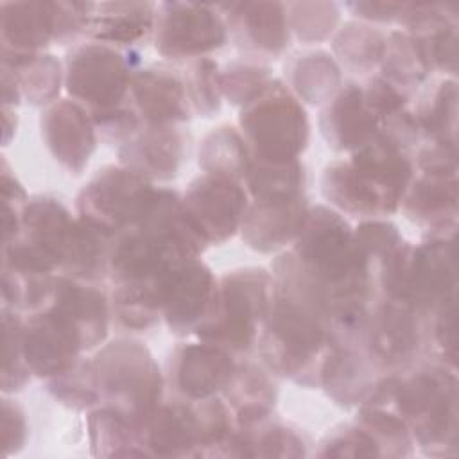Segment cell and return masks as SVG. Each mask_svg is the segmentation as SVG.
<instances>
[{
	"instance_id": "cell-6",
	"label": "cell",
	"mask_w": 459,
	"mask_h": 459,
	"mask_svg": "<svg viewBox=\"0 0 459 459\" xmlns=\"http://www.w3.org/2000/svg\"><path fill=\"white\" fill-rule=\"evenodd\" d=\"M238 129L253 160L281 163L301 160L312 127L305 104L274 77L258 99L240 109Z\"/></svg>"
},
{
	"instance_id": "cell-38",
	"label": "cell",
	"mask_w": 459,
	"mask_h": 459,
	"mask_svg": "<svg viewBox=\"0 0 459 459\" xmlns=\"http://www.w3.org/2000/svg\"><path fill=\"white\" fill-rule=\"evenodd\" d=\"M244 186L251 199L303 195L307 194V169L301 160L281 163L251 160Z\"/></svg>"
},
{
	"instance_id": "cell-21",
	"label": "cell",
	"mask_w": 459,
	"mask_h": 459,
	"mask_svg": "<svg viewBox=\"0 0 459 459\" xmlns=\"http://www.w3.org/2000/svg\"><path fill=\"white\" fill-rule=\"evenodd\" d=\"M310 206L307 194L251 199L238 233L244 244L253 251L280 255L287 251L301 233Z\"/></svg>"
},
{
	"instance_id": "cell-48",
	"label": "cell",
	"mask_w": 459,
	"mask_h": 459,
	"mask_svg": "<svg viewBox=\"0 0 459 459\" xmlns=\"http://www.w3.org/2000/svg\"><path fill=\"white\" fill-rule=\"evenodd\" d=\"M90 115L97 127L99 140L108 145H117V149L143 127L131 100L115 108L93 111Z\"/></svg>"
},
{
	"instance_id": "cell-51",
	"label": "cell",
	"mask_w": 459,
	"mask_h": 459,
	"mask_svg": "<svg viewBox=\"0 0 459 459\" xmlns=\"http://www.w3.org/2000/svg\"><path fill=\"white\" fill-rule=\"evenodd\" d=\"M362 90L369 109L380 124L394 113L405 109L411 102V95L407 91L394 86L378 74L368 77V81L362 84Z\"/></svg>"
},
{
	"instance_id": "cell-33",
	"label": "cell",
	"mask_w": 459,
	"mask_h": 459,
	"mask_svg": "<svg viewBox=\"0 0 459 459\" xmlns=\"http://www.w3.org/2000/svg\"><path fill=\"white\" fill-rule=\"evenodd\" d=\"M86 432L93 455L133 457L145 455L138 423L113 405L100 403L88 411Z\"/></svg>"
},
{
	"instance_id": "cell-52",
	"label": "cell",
	"mask_w": 459,
	"mask_h": 459,
	"mask_svg": "<svg viewBox=\"0 0 459 459\" xmlns=\"http://www.w3.org/2000/svg\"><path fill=\"white\" fill-rule=\"evenodd\" d=\"M425 48L432 72L455 77L457 72V23L441 27L425 38H416Z\"/></svg>"
},
{
	"instance_id": "cell-44",
	"label": "cell",
	"mask_w": 459,
	"mask_h": 459,
	"mask_svg": "<svg viewBox=\"0 0 459 459\" xmlns=\"http://www.w3.org/2000/svg\"><path fill=\"white\" fill-rule=\"evenodd\" d=\"M2 393L14 394L32 378L23 353V316L13 308L2 307Z\"/></svg>"
},
{
	"instance_id": "cell-3",
	"label": "cell",
	"mask_w": 459,
	"mask_h": 459,
	"mask_svg": "<svg viewBox=\"0 0 459 459\" xmlns=\"http://www.w3.org/2000/svg\"><path fill=\"white\" fill-rule=\"evenodd\" d=\"M414 178L412 161L378 142H369L344 160L330 161L319 190L330 208L360 221L394 215Z\"/></svg>"
},
{
	"instance_id": "cell-27",
	"label": "cell",
	"mask_w": 459,
	"mask_h": 459,
	"mask_svg": "<svg viewBox=\"0 0 459 459\" xmlns=\"http://www.w3.org/2000/svg\"><path fill=\"white\" fill-rule=\"evenodd\" d=\"M457 176L416 170L400 210L427 233H454L457 231Z\"/></svg>"
},
{
	"instance_id": "cell-20",
	"label": "cell",
	"mask_w": 459,
	"mask_h": 459,
	"mask_svg": "<svg viewBox=\"0 0 459 459\" xmlns=\"http://www.w3.org/2000/svg\"><path fill=\"white\" fill-rule=\"evenodd\" d=\"M129 100L143 127L183 126L194 117L179 68L169 65L136 68Z\"/></svg>"
},
{
	"instance_id": "cell-14",
	"label": "cell",
	"mask_w": 459,
	"mask_h": 459,
	"mask_svg": "<svg viewBox=\"0 0 459 459\" xmlns=\"http://www.w3.org/2000/svg\"><path fill=\"white\" fill-rule=\"evenodd\" d=\"M23 353L32 377L48 380L82 359L86 348L75 323L48 305L23 316Z\"/></svg>"
},
{
	"instance_id": "cell-28",
	"label": "cell",
	"mask_w": 459,
	"mask_h": 459,
	"mask_svg": "<svg viewBox=\"0 0 459 459\" xmlns=\"http://www.w3.org/2000/svg\"><path fill=\"white\" fill-rule=\"evenodd\" d=\"M156 2H100L95 4L86 39L120 50H136L152 39Z\"/></svg>"
},
{
	"instance_id": "cell-43",
	"label": "cell",
	"mask_w": 459,
	"mask_h": 459,
	"mask_svg": "<svg viewBox=\"0 0 459 459\" xmlns=\"http://www.w3.org/2000/svg\"><path fill=\"white\" fill-rule=\"evenodd\" d=\"M290 34L301 43L330 39L341 27V5L335 2H292L285 4Z\"/></svg>"
},
{
	"instance_id": "cell-37",
	"label": "cell",
	"mask_w": 459,
	"mask_h": 459,
	"mask_svg": "<svg viewBox=\"0 0 459 459\" xmlns=\"http://www.w3.org/2000/svg\"><path fill=\"white\" fill-rule=\"evenodd\" d=\"M425 140L457 145V81L445 77L414 109Z\"/></svg>"
},
{
	"instance_id": "cell-9",
	"label": "cell",
	"mask_w": 459,
	"mask_h": 459,
	"mask_svg": "<svg viewBox=\"0 0 459 459\" xmlns=\"http://www.w3.org/2000/svg\"><path fill=\"white\" fill-rule=\"evenodd\" d=\"M230 41L224 16L217 4L160 2L152 43L156 52L176 65L210 57Z\"/></svg>"
},
{
	"instance_id": "cell-11",
	"label": "cell",
	"mask_w": 459,
	"mask_h": 459,
	"mask_svg": "<svg viewBox=\"0 0 459 459\" xmlns=\"http://www.w3.org/2000/svg\"><path fill=\"white\" fill-rule=\"evenodd\" d=\"M357 341L382 371H398L421 357L425 321L402 298H378L369 307Z\"/></svg>"
},
{
	"instance_id": "cell-56",
	"label": "cell",
	"mask_w": 459,
	"mask_h": 459,
	"mask_svg": "<svg viewBox=\"0 0 459 459\" xmlns=\"http://www.w3.org/2000/svg\"><path fill=\"white\" fill-rule=\"evenodd\" d=\"M23 99L18 75L13 68L2 65V106L16 108Z\"/></svg>"
},
{
	"instance_id": "cell-30",
	"label": "cell",
	"mask_w": 459,
	"mask_h": 459,
	"mask_svg": "<svg viewBox=\"0 0 459 459\" xmlns=\"http://www.w3.org/2000/svg\"><path fill=\"white\" fill-rule=\"evenodd\" d=\"M308 443L305 434L289 421L273 414L258 423L237 427L224 457H305Z\"/></svg>"
},
{
	"instance_id": "cell-5",
	"label": "cell",
	"mask_w": 459,
	"mask_h": 459,
	"mask_svg": "<svg viewBox=\"0 0 459 459\" xmlns=\"http://www.w3.org/2000/svg\"><path fill=\"white\" fill-rule=\"evenodd\" d=\"M100 400L131 416L147 420L165 398V373L138 339L106 341L91 357Z\"/></svg>"
},
{
	"instance_id": "cell-18",
	"label": "cell",
	"mask_w": 459,
	"mask_h": 459,
	"mask_svg": "<svg viewBox=\"0 0 459 459\" xmlns=\"http://www.w3.org/2000/svg\"><path fill=\"white\" fill-rule=\"evenodd\" d=\"M39 129L47 151L61 169L74 176L84 172L97 151L99 134L82 104L66 97L43 108Z\"/></svg>"
},
{
	"instance_id": "cell-36",
	"label": "cell",
	"mask_w": 459,
	"mask_h": 459,
	"mask_svg": "<svg viewBox=\"0 0 459 459\" xmlns=\"http://www.w3.org/2000/svg\"><path fill=\"white\" fill-rule=\"evenodd\" d=\"M251 151L238 127L222 124L212 129L199 143L197 163L204 174L233 178L244 183L251 165Z\"/></svg>"
},
{
	"instance_id": "cell-35",
	"label": "cell",
	"mask_w": 459,
	"mask_h": 459,
	"mask_svg": "<svg viewBox=\"0 0 459 459\" xmlns=\"http://www.w3.org/2000/svg\"><path fill=\"white\" fill-rule=\"evenodd\" d=\"M378 68V75L402 88L409 95L432 74V66L420 39L402 29L387 32L384 56Z\"/></svg>"
},
{
	"instance_id": "cell-39",
	"label": "cell",
	"mask_w": 459,
	"mask_h": 459,
	"mask_svg": "<svg viewBox=\"0 0 459 459\" xmlns=\"http://www.w3.org/2000/svg\"><path fill=\"white\" fill-rule=\"evenodd\" d=\"M355 421L375 439L380 457H409L414 454V439L409 425L393 409L359 405Z\"/></svg>"
},
{
	"instance_id": "cell-23",
	"label": "cell",
	"mask_w": 459,
	"mask_h": 459,
	"mask_svg": "<svg viewBox=\"0 0 459 459\" xmlns=\"http://www.w3.org/2000/svg\"><path fill=\"white\" fill-rule=\"evenodd\" d=\"M142 446L151 457H199L201 429L195 403L170 394L138 423Z\"/></svg>"
},
{
	"instance_id": "cell-42",
	"label": "cell",
	"mask_w": 459,
	"mask_h": 459,
	"mask_svg": "<svg viewBox=\"0 0 459 459\" xmlns=\"http://www.w3.org/2000/svg\"><path fill=\"white\" fill-rule=\"evenodd\" d=\"M14 72L18 75L23 99L30 106L47 108L59 100V93L65 86V63H61L54 54L41 52Z\"/></svg>"
},
{
	"instance_id": "cell-8",
	"label": "cell",
	"mask_w": 459,
	"mask_h": 459,
	"mask_svg": "<svg viewBox=\"0 0 459 459\" xmlns=\"http://www.w3.org/2000/svg\"><path fill=\"white\" fill-rule=\"evenodd\" d=\"M75 215L56 197H30L18 237L2 246V267L22 273L61 271Z\"/></svg>"
},
{
	"instance_id": "cell-24",
	"label": "cell",
	"mask_w": 459,
	"mask_h": 459,
	"mask_svg": "<svg viewBox=\"0 0 459 459\" xmlns=\"http://www.w3.org/2000/svg\"><path fill=\"white\" fill-rule=\"evenodd\" d=\"M382 371L357 339H333L319 368L317 387L337 405L359 407L369 396Z\"/></svg>"
},
{
	"instance_id": "cell-4",
	"label": "cell",
	"mask_w": 459,
	"mask_h": 459,
	"mask_svg": "<svg viewBox=\"0 0 459 459\" xmlns=\"http://www.w3.org/2000/svg\"><path fill=\"white\" fill-rule=\"evenodd\" d=\"M273 303V274L264 267H240L224 273L208 319L194 333L235 357L249 355L258 341Z\"/></svg>"
},
{
	"instance_id": "cell-49",
	"label": "cell",
	"mask_w": 459,
	"mask_h": 459,
	"mask_svg": "<svg viewBox=\"0 0 459 459\" xmlns=\"http://www.w3.org/2000/svg\"><path fill=\"white\" fill-rule=\"evenodd\" d=\"M2 201H4V244H11L20 230L25 208L30 201L20 179L11 172L7 160H2Z\"/></svg>"
},
{
	"instance_id": "cell-25",
	"label": "cell",
	"mask_w": 459,
	"mask_h": 459,
	"mask_svg": "<svg viewBox=\"0 0 459 459\" xmlns=\"http://www.w3.org/2000/svg\"><path fill=\"white\" fill-rule=\"evenodd\" d=\"M319 133L337 152H353L380 131V122L369 109L360 82L344 81L339 91L321 108Z\"/></svg>"
},
{
	"instance_id": "cell-29",
	"label": "cell",
	"mask_w": 459,
	"mask_h": 459,
	"mask_svg": "<svg viewBox=\"0 0 459 459\" xmlns=\"http://www.w3.org/2000/svg\"><path fill=\"white\" fill-rule=\"evenodd\" d=\"M230 405L237 427H247L269 418L278 402L276 375L262 360L238 357L233 377L221 394Z\"/></svg>"
},
{
	"instance_id": "cell-16",
	"label": "cell",
	"mask_w": 459,
	"mask_h": 459,
	"mask_svg": "<svg viewBox=\"0 0 459 459\" xmlns=\"http://www.w3.org/2000/svg\"><path fill=\"white\" fill-rule=\"evenodd\" d=\"M237 360L228 350L201 339L181 342L169 355L165 382L172 394L190 402L212 398L222 394Z\"/></svg>"
},
{
	"instance_id": "cell-55",
	"label": "cell",
	"mask_w": 459,
	"mask_h": 459,
	"mask_svg": "<svg viewBox=\"0 0 459 459\" xmlns=\"http://www.w3.org/2000/svg\"><path fill=\"white\" fill-rule=\"evenodd\" d=\"M405 2H387V0H355L346 2L344 9L357 20L369 25L375 23H394L398 22Z\"/></svg>"
},
{
	"instance_id": "cell-45",
	"label": "cell",
	"mask_w": 459,
	"mask_h": 459,
	"mask_svg": "<svg viewBox=\"0 0 459 459\" xmlns=\"http://www.w3.org/2000/svg\"><path fill=\"white\" fill-rule=\"evenodd\" d=\"M194 403L201 429L199 457H224L226 446L237 430V421L230 405L221 394Z\"/></svg>"
},
{
	"instance_id": "cell-19",
	"label": "cell",
	"mask_w": 459,
	"mask_h": 459,
	"mask_svg": "<svg viewBox=\"0 0 459 459\" xmlns=\"http://www.w3.org/2000/svg\"><path fill=\"white\" fill-rule=\"evenodd\" d=\"M52 43H56L54 2L0 4V56L4 66L18 70Z\"/></svg>"
},
{
	"instance_id": "cell-47",
	"label": "cell",
	"mask_w": 459,
	"mask_h": 459,
	"mask_svg": "<svg viewBox=\"0 0 459 459\" xmlns=\"http://www.w3.org/2000/svg\"><path fill=\"white\" fill-rule=\"evenodd\" d=\"M319 457H380L375 439L353 420L333 427L316 450Z\"/></svg>"
},
{
	"instance_id": "cell-54",
	"label": "cell",
	"mask_w": 459,
	"mask_h": 459,
	"mask_svg": "<svg viewBox=\"0 0 459 459\" xmlns=\"http://www.w3.org/2000/svg\"><path fill=\"white\" fill-rule=\"evenodd\" d=\"M418 172L457 176V145L425 140L414 152Z\"/></svg>"
},
{
	"instance_id": "cell-10",
	"label": "cell",
	"mask_w": 459,
	"mask_h": 459,
	"mask_svg": "<svg viewBox=\"0 0 459 459\" xmlns=\"http://www.w3.org/2000/svg\"><path fill=\"white\" fill-rule=\"evenodd\" d=\"M154 190V183L124 165H106L79 190L75 215L117 235L142 219Z\"/></svg>"
},
{
	"instance_id": "cell-31",
	"label": "cell",
	"mask_w": 459,
	"mask_h": 459,
	"mask_svg": "<svg viewBox=\"0 0 459 459\" xmlns=\"http://www.w3.org/2000/svg\"><path fill=\"white\" fill-rule=\"evenodd\" d=\"M115 235L75 215L61 274L70 278L100 283L109 276V256Z\"/></svg>"
},
{
	"instance_id": "cell-50",
	"label": "cell",
	"mask_w": 459,
	"mask_h": 459,
	"mask_svg": "<svg viewBox=\"0 0 459 459\" xmlns=\"http://www.w3.org/2000/svg\"><path fill=\"white\" fill-rule=\"evenodd\" d=\"M56 5V45H79L95 9V2H54Z\"/></svg>"
},
{
	"instance_id": "cell-26",
	"label": "cell",
	"mask_w": 459,
	"mask_h": 459,
	"mask_svg": "<svg viewBox=\"0 0 459 459\" xmlns=\"http://www.w3.org/2000/svg\"><path fill=\"white\" fill-rule=\"evenodd\" d=\"M66 314L81 332L86 353L99 350L109 335L113 321L109 294L99 283H88L57 273L52 301L48 303ZM47 305V307H48Z\"/></svg>"
},
{
	"instance_id": "cell-7",
	"label": "cell",
	"mask_w": 459,
	"mask_h": 459,
	"mask_svg": "<svg viewBox=\"0 0 459 459\" xmlns=\"http://www.w3.org/2000/svg\"><path fill=\"white\" fill-rule=\"evenodd\" d=\"M140 68L138 50H120L97 41H82L65 59V90L90 113L129 100L131 77Z\"/></svg>"
},
{
	"instance_id": "cell-17",
	"label": "cell",
	"mask_w": 459,
	"mask_h": 459,
	"mask_svg": "<svg viewBox=\"0 0 459 459\" xmlns=\"http://www.w3.org/2000/svg\"><path fill=\"white\" fill-rule=\"evenodd\" d=\"M219 278L203 258L179 264L163 290L161 316L170 333L188 337L208 319L217 294Z\"/></svg>"
},
{
	"instance_id": "cell-22",
	"label": "cell",
	"mask_w": 459,
	"mask_h": 459,
	"mask_svg": "<svg viewBox=\"0 0 459 459\" xmlns=\"http://www.w3.org/2000/svg\"><path fill=\"white\" fill-rule=\"evenodd\" d=\"M190 134L183 126L142 127L131 140L117 149L118 163L143 179L170 181L188 156Z\"/></svg>"
},
{
	"instance_id": "cell-32",
	"label": "cell",
	"mask_w": 459,
	"mask_h": 459,
	"mask_svg": "<svg viewBox=\"0 0 459 459\" xmlns=\"http://www.w3.org/2000/svg\"><path fill=\"white\" fill-rule=\"evenodd\" d=\"M342 68L326 50H308L287 66V86L308 106H325L342 86Z\"/></svg>"
},
{
	"instance_id": "cell-12",
	"label": "cell",
	"mask_w": 459,
	"mask_h": 459,
	"mask_svg": "<svg viewBox=\"0 0 459 459\" xmlns=\"http://www.w3.org/2000/svg\"><path fill=\"white\" fill-rule=\"evenodd\" d=\"M457 231L427 233L412 244L402 299L427 319L448 303L457 301Z\"/></svg>"
},
{
	"instance_id": "cell-57",
	"label": "cell",
	"mask_w": 459,
	"mask_h": 459,
	"mask_svg": "<svg viewBox=\"0 0 459 459\" xmlns=\"http://www.w3.org/2000/svg\"><path fill=\"white\" fill-rule=\"evenodd\" d=\"M2 113H4V145H9L13 134L16 133V113H14V108H7V106H2Z\"/></svg>"
},
{
	"instance_id": "cell-41",
	"label": "cell",
	"mask_w": 459,
	"mask_h": 459,
	"mask_svg": "<svg viewBox=\"0 0 459 459\" xmlns=\"http://www.w3.org/2000/svg\"><path fill=\"white\" fill-rule=\"evenodd\" d=\"M47 391L61 405L74 411H91L102 403L91 357H82L61 375L48 378Z\"/></svg>"
},
{
	"instance_id": "cell-13",
	"label": "cell",
	"mask_w": 459,
	"mask_h": 459,
	"mask_svg": "<svg viewBox=\"0 0 459 459\" xmlns=\"http://www.w3.org/2000/svg\"><path fill=\"white\" fill-rule=\"evenodd\" d=\"M181 199L188 219L208 246L233 238L251 203L242 181L204 172L188 183Z\"/></svg>"
},
{
	"instance_id": "cell-34",
	"label": "cell",
	"mask_w": 459,
	"mask_h": 459,
	"mask_svg": "<svg viewBox=\"0 0 459 459\" xmlns=\"http://www.w3.org/2000/svg\"><path fill=\"white\" fill-rule=\"evenodd\" d=\"M387 32L364 22H346L332 36V56L350 74H371L380 66Z\"/></svg>"
},
{
	"instance_id": "cell-46",
	"label": "cell",
	"mask_w": 459,
	"mask_h": 459,
	"mask_svg": "<svg viewBox=\"0 0 459 459\" xmlns=\"http://www.w3.org/2000/svg\"><path fill=\"white\" fill-rule=\"evenodd\" d=\"M274 75L271 68L264 63L240 59L231 61L224 68H221V82H222V97L237 108H244L255 99H258L267 86L273 82Z\"/></svg>"
},
{
	"instance_id": "cell-40",
	"label": "cell",
	"mask_w": 459,
	"mask_h": 459,
	"mask_svg": "<svg viewBox=\"0 0 459 459\" xmlns=\"http://www.w3.org/2000/svg\"><path fill=\"white\" fill-rule=\"evenodd\" d=\"M194 117H213L222 106L221 66L213 57H201L178 66Z\"/></svg>"
},
{
	"instance_id": "cell-2",
	"label": "cell",
	"mask_w": 459,
	"mask_h": 459,
	"mask_svg": "<svg viewBox=\"0 0 459 459\" xmlns=\"http://www.w3.org/2000/svg\"><path fill=\"white\" fill-rule=\"evenodd\" d=\"M362 405L393 409L425 455L457 454V366L432 353L420 357L403 369L382 373Z\"/></svg>"
},
{
	"instance_id": "cell-15",
	"label": "cell",
	"mask_w": 459,
	"mask_h": 459,
	"mask_svg": "<svg viewBox=\"0 0 459 459\" xmlns=\"http://www.w3.org/2000/svg\"><path fill=\"white\" fill-rule=\"evenodd\" d=\"M230 34V41L244 59H278L290 45L287 7L281 2H224L217 4Z\"/></svg>"
},
{
	"instance_id": "cell-53",
	"label": "cell",
	"mask_w": 459,
	"mask_h": 459,
	"mask_svg": "<svg viewBox=\"0 0 459 459\" xmlns=\"http://www.w3.org/2000/svg\"><path fill=\"white\" fill-rule=\"evenodd\" d=\"M29 436V423L25 409L7 394L2 398V446L4 455L18 454Z\"/></svg>"
},
{
	"instance_id": "cell-1",
	"label": "cell",
	"mask_w": 459,
	"mask_h": 459,
	"mask_svg": "<svg viewBox=\"0 0 459 459\" xmlns=\"http://www.w3.org/2000/svg\"><path fill=\"white\" fill-rule=\"evenodd\" d=\"M271 274L273 303L255 346L258 359L276 377L317 387L333 342L332 299L289 249L273 260Z\"/></svg>"
}]
</instances>
